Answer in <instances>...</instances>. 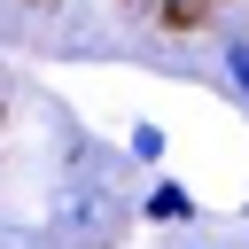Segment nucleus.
Segmentation results:
<instances>
[{
  "label": "nucleus",
  "mask_w": 249,
  "mask_h": 249,
  "mask_svg": "<svg viewBox=\"0 0 249 249\" xmlns=\"http://www.w3.org/2000/svg\"><path fill=\"white\" fill-rule=\"evenodd\" d=\"M148 218H156V226H187V218H195V195H187L179 179H163V187H148Z\"/></svg>",
  "instance_id": "1"
},
{
  "label": "nucleus",
  "mask_w": 249,
  "mask_h": 249,
  "mask_svg": "<svg viewBox=\"0 0 249 249\" xmlns=\"http://www.w3.org/2000/svg\"><path fill=\"white\" fill-rule=\"evenodd\" d=\"M226 86L249 101V39H226Z\"/></svg>",
  "instance_id": "2"
},
{
  "label": "nucleus",
  "mask_w": 249,
  "mask_h": 249,
  "mask_svg": "<svg viewBox=\"0 0 249 249\" xmlns=\"http://www.w3.org/2000/svg\"><path fill=\"white\" fill-rule=\"evenodd\" d=\"M124 148H132V163H156V156H163V124H132Z\"/></svg>",
  "instance_id": "3"
}]
</instances>
